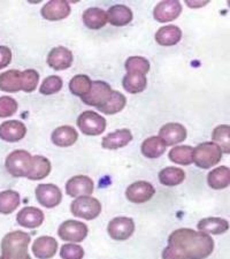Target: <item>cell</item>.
Returning a JSON list of instances; mask_svg holds the SVG:
<instances>
[{"mask_svg": "<svg viewBox=\"0 0 230 259\" xmlns=\"http://www.w3.org/2000/svg\"><path fill=\"white\" fill-rule=\"evenodd\" d=\"M32 157L26 150H15L8 154L5 161L7 172L14 178H27Z\"/></svg>", "mask_w": 230, "mask_h": 259, "instance_id": "obj_4", "label": "cell"}, {"mask_svg": "<svg viewBox=\"0 0 230 259\" xmlns=\"http://www.w3.org/2000/svg\"><path fill=\"white\" fill-rule=\"evenodd\" d=\"M41 16L48 21H60L68 18L70 6L65 0H52L41 8Z\"/></svg>", "mask_w": 230, "mask_h": 259, "instance_id": "obj_14", "label": "cell"}, {"mask_svg": "<svg viewBox=\"0 0 230 259\" xmlns=\"http://www.w3.org/2000/svg\"><path fill=\"white\" fill-rule=\"evenodd\" d=\"M27 128L23 122L16 120L5 121L0 124V139L10 143L19 142L26 136Z\"/></svg>", "mask_w": 230, "mask_h": 259, "instance_id": "obj_15", "label": "cell"}, {"mask_svg": "<svg viewBox=\"0 0 230 259\" xmlns=\"http://www.w3.org/2000/svg\"><path fill=\"white\" fill-rule=\"evenodd\" d=\"M182 12V5L177 0H167L161 2L154 7L153 16L158 22L166 23L177 19Z\"/></svg>", "mask_w": 230, "mask_h": 259, "instance_id": "obj_13", "label": "cell"}, {"mask_svg": "<svg viewBox=\"0 0 230 259\" xmlns=\"http://www.w3.org/2000/svg\"><path fill=\"white\" fill-rule=\"evenodd\" d=\"M83 22L92 30H98V29L103 28L107 23L106 12L98 7L87 8L83 13Z\"/></svg>", "mask_w": 230, "mask_h": 259, "instance_id": "obj_28", "label": "cell"}, {"mask_svg": "<svg viewBox=\"0 0 230 259\" xmlns=\"http://www.w3.org/2000/svg\"><path fill=\"white\" fill-rule=\"evenodd\" d=\"M62 85H64V82H62L60 76L51 75V76L46 77L43 83H41V85L39 88V93L45 96L57 94L62 89Z\"/></svg>", "mask_w": 230, "mask_h": 259, "instance_id": "obj_38", "label": "cell"}, {"mask_svg": "<svg viewBox=\"0 0 230 259\" xmlns=\"http://www.w3.org/2000/svg\"><path fill=\"white\" fill-rule=\"evenodd\" d=\"M154 194H156L154 187L146 181L133 182L125 190V197L129 202L135 204L146 203L153 197Z\"/></svg>", "mask_w": 230, "mask_h": 259, "instance_id": "obj_11", "label": "cell"}, {"mask_svg": "<svg viewBox=\"0 0 230 259\" xmlns=\"http://www.w3.org/2000/svg\"><path fill=\"white\" fill-rule=\"evenodd\" d=\"M0 259H2V257H0Z\"/></svg>", "mask_w": 230, "mask_h": 259, "instance_id": "obj_44", "label": "cell"}, {"mask_svg": "<svg viewBox=\"0 0 230 259\" xmlns=\"http://www.w3.org/2000/svg\"><path fill=\"white\" fill-rule=\"evenodd\" d=\"M192 153H194V148L189 145H179L170 150L168 157L175 164L190 165L192 164Z\"/></svg>", "mask_w": 230, "mask_h": 259, "instance_id": "obj_34", "label": "cell"}, {"mask_svg": "<svg viewBox=\"0 0 230 259\" xmlns=\"http://www.w3.org/2000/svg\"><path fill=\"white\" fill-rule=\"evenodd\" d=\"M159 137L164 141L166 146L178 144L187 139V129L181 123H167L161 127Z\"/></svg>", "mask_w": 230, "mask_h": 259, "instance_id": "obj_17", "label": "cell"}, {"mask_svg": "<svg viewBox=\"0 0 230 259\" xmlns=\"http://www.w3.org/2000/svg\"><path fill=\"white\" fill-rule=\"evenodd\" d=\"M221 158H222V151L214 142H205L197 145L192 153V162L203 169L211 168L219 164Z\"/></svg>", "mask_w": 230, "mask_h": 259, "instance_id": "obj_3", "label": "cell"}, {"mask_svg": "<svg viewBox=\"0 0 230 259\" xmlns=\"http://www.w3.org/2000/svg\"><path fill=\"white\" fill-rule=\"evenodd\" d=\"M230 127L228 124H220L212 133V141L214 143L220 144L221 151L224 153L230 152V139H229Z\"/></svg>", "mask_w": 230, "mask_h": 259, "instance_id": "obj_36", "label": "cell"}, {"mask_svg": "<svg viewBox=\"0 0 230 259\" xmlns=\"http://www.w3.org/2000/svg\"><path fill=\"white\" fill-rule=\"evenodd\" d=\"M184 180H186V173L177 167H166L159 173V181L166 187L178 186Z\"/></svg>", "mask_w": 230, "mask_h": 259, "instance_id": "obj_30", "label": "cell"}, {"mask_svg": "<svg viewBox=\"0 0 230 259\" xmlns=\"http://www.w3.org/2000/svg\"><path fill=\"white\" fill-rule=\"evenodd\" d=\"M70 211L77 218L84 220H94L102 213V204L97 198L84 196L78 197L70 204Z\"/></svg>", "mask_w": 230, "mask_h": 259, "instance_id": "obj_5", "label": "cell"}, {"mask_svg": "<svg viewBox=\"0 0 230 259\" xmlns=\"http://www.w3.org/2000/svg\"><path fill=\"white\" fill-rule=\"evenodd\" d=\"M214 250V241L207 234L190 228H179L168 237L162 259H205Z\"/></svg>", "mask_w": 230, "mask_h": 259, "instance_id": "obj_1", "label": "cell"}, {"mask_svg": "<svg viewBox=\"0 0 230 259\" xmlns=\"http://www.w3.org/2000/svg\"><path fill=\"white\" fill-rule=\"evenodd\" d=\"M107 22H110L114 27L127 26L132 21V12L130 8L125 5H114L110 7L106 13Z\"/></svg>", "mask_w": 230, "mask_h": 259, "instance_id": "obj_20", "label": "cell"}, {"mask_svg": "<svg viewBox=\"0 0 230 259\" xmlns=\"http://www.w3.org/2000/svg\"><path fill=\"white\" fill-rule=\"evenodd\" d=\"M125 104H127V98L122 94L119 93V91L113 90L111 97L108 98L107 102L103 106L98 107V111L108 115L116 114L123 110Z\"/></svg>", "mask_w": 230, "mask_h": 259, "instance_id": "obj_31", "label": "cell"}, {"mask_svg": "<svg viewBox=\"0 0 230 259\" xmlns=\"http://www.w3.org/2000/svg\"><path fill=\"white\" fill-rule=\"evenodd\" d=\"M132 141V134L129 129H120L114 133L108 134L103 139L102 145L104 149L116 150L128 145Z\"/></svg>", "mask_w": 230, "mask_h": 259, "instance_id": "obj_21", "label": "cell"}, {"mask_svg": "<svg viewBox=\"0 0 230 259\" xmlns=\"http://www.w3.org/2000/svg\"><path fill=\"white\" fill-rule=\"evenodd\" d=\"M12 61V51L7 47H0V69L5 68Z\"/></svg>", "mask_w": 230, "mask_h": 259, "instance_id": "obj_42", "label": "cell"}, {"mask_svg": "<svg viewBox=\"0 0 230 259\" xmlns=\"http://www.w3.org/2000/svg\"><path fill=\"white\" fill-rule=\"evenodd\" d=\"M187 5L189 6V7H191V8H197V7H204V6H206L208 3V0H196V2H191V0H187Z\"/></svg>", "mask_w": 230, "mask_h": 259, "instance_id": "obj_43", "label": "cell"}, {"mask_svg": "<svg viewBox=\"0 0 230 259\" xmlns=\"http://www.w3.org/2000/svg\"><path fill=\"white\" fill-rule=\"evenodd\" d=\"M20 195L14 190H5L0 193V213L11 214L20 205Z\"/></svg>", "mask_w": 230, "mask_h": 259, "instance_id": "obj_33", "label": "cell"}, {"mask_svg": "<svg viewBox=\"0 0 230 259\" xmlns=\"http://www.w3.org/2000/svg\"><path fill=\"white\" fill-rule=\"evenodd\" d=\"M78 139V134L75 131V128L70 126H61L54 129L52 133L51 140L52 143L61 148H67V146H72L76 143Z\"/></svg>", "mask_w": 230, "mask_h": 259, "instance_id": "obj_23", "label": "cell"}, {"mask_svg": "<svg viewBox=\"0 0 230 259\" xmlns=\"http://www.w3.org/2000/svg\"><path fill=\"white\" fill-rule=\"evenodd\" d=\"M0 90L5 93H19L22 90V72L11 69L0 74Z\"/></svg>", "mask_w": 230, "mask_h": 259, "instance_id": "obj_22", "label": "cell"}, {"mask_svg": "<svg viewBox=\"0 0 230 259\" xmlns=\"http://www.w3.org/2000/svg\"><path fill=\"white\" fill-rule=\"evenodd\" d=\"M182 38V30L177 26H169L162 27L159 29L156 33V40L158 44L162 47H173L176 45Z\"/></svg>", "mask_w": 230, "mask_h": 259, "instance_id": "obj_24", "label": "cell"}, {"mask_svg": "<svg viewBox=\"0 0 230 259\" xmlns=\"http://www.w3.org/2000/svg\"><path fill=\"white\" fill-rule=\"evenodd\" d=\"M51 162L43 156H35L32 157V161H31V167L30 170L27 175V179L29 180H41L45 179L48 175L51 172Z\"/></svg>", "mask_w": 230, "mask_h": 259, "instance_id": "obj_26", "label": "cell"}, {"mask_svg": "<svg viewBox=\"0 0 230 259\" xmlns=\"http://www.w3.org/2000/svg\"><path fill=\"white\" fill-rule=\"evenodd\" d=\"M124 67L128 74L146 75L150 70V62L143 57H131L125 61Z\"/></svg>", "mask_w": 230, "mask_h": 259, "instance_id": "obj_37", "label": "cell"}, {"mask_svg": "<svg viewBox=\"0 0 230 259\" xmlns=\"http://www.w3.org/2000/svg\"><path fill=\"white\" fill-rule=\"evenodd\" d=\"M16 221L20 226L24 228H37L44 223V213L39 208L33 206L23 207L16 215Z\"/></svg>", "mask_w": 230, "mask_h": 259, "instance_id": "obj_18", "label": "cell"}, {"mask_svg": "<svg viewBox=\"0 0 230 259\" xmlns=\"http://www.w3.org/2000/svg\"><path fill=\"white\" fill-rule=\"evenodd\" d=\"M58 242L52 236H40L32 244V252L38 259H50L56 256Z\"/></svg>", "mask_w": 230, "mask_h": 259, "instance_id": "obj_19", "label": "cell"}, {"mask_svg": "<svg viewBox=\"0 0 230 259\" xmlns=\"http://www.w3.org/2000/svg\"><path fill=\"white\" fill-rule=\"evenodd\" d=\"M166 144L159 136H152L146 139L142 144V153L149 159H157L166 151Z\"/></svg>", "mask_w": 230, "mask_h": 259, "instance_id": "obj_29", "label": "cell"}, {"mask_svg": "<svg viewBox=\"0 0 230 259\" xmlns=\"http://www.w3.org/2000/svg\"><path fill=\"white\" fill-rule=\"evenodd\" d=\"M91 83L92 81L87 75H76L69 82V90L75 96L83 97L90 91Z\"/></svg>", "mask_w": 230, "mask_h": 259, "instance_id": "obj_35", "label": "cell"}, {"mask_svg": "<svg viewBox=\"0 0 230 259\" xmlns=\"http://www.w3.org/2000/svg\"><path fill=\"white\" fill-rule=\"evenodd\" d=\"M39 81V74L35 69H26L22 72V91L32 93L36 90Z\"/></svg>", "mask_w": 230, "mask_h": 259, "instance_id": "obj_39", "label": "cell"}, {"mask_svg": "<svg viewBox=\"0 0 230 259\" xmlns=\"http://www.w3.org/2000/svg\"><path fill=\"white\" fill-rule=\"evenodd\" d=\"M94 181L85 175H77L69 179L66 183V193L70 197H84L94 193Z\"/></svg>", "mask_w": 230, "mask_h": 259, "instance_id": "obj_12", "label": "cell"}, {"mask_svg": "<svg viewBox=\"0 0 230 259\" xmlns=\"http://www.w3.org/2000/svg\"><path fill=\"white\" fill-rule=\"evenodd\" d=\"M207 183L212 189H224L230 185V169L227 166L214 168L207 175Z\"/></svg>", "mask_w": 230, "mask_h": 259, "instance_id": "obj_27", "label": "cell"}, {"mask_svg": "<svg viewBox=\"0 0 230 259\" xmlns=\"http://www.w3.org/2000/svg\"><path fill=\"white\" fill-rule=\"evenodd\" d=\"M19 105L18 102L10 96L0 97V118H8L16 113Z\"/></svg>", "mask_w": 230, "mask_h": 259, "instance_id": "obj_40", "label": "cell"}, {"mask_svg": "<svg viewBox=\"0 0 230 259\" xmlns=\"http://www.w3.org/2000/svg\"><path fill=\"white\" fill-rule=\"evenodd\" d=\"M77 126L85 135L98 136L105 132L106 120L94 111H85L77 118Z\"/></svg>", "mask_w": 230, "mask_h": 259, "instance_id": "obj_6", "label": "cell"}, {"mask_svg": "<svg viewBox=\"0 0 230 259\" xmlns=\"http://www.w3.org/2000/svg\"><path fill=\"white\" fill-rule=\"evenodd\" d=\"M30 242V235L22 231L6 234L2 241V259H31L28 252Z\"/></svg>", "mask_w": 230, "mask_h": 259, "instance_id": "obj_2", "label": "cell"}, {"mask_svg": "<svg viewBox=\"0 0 230 259\" xmlns=\"http://www.w3.org/2000/svg\"><path fill=\"white\" fill-rule=\"evenodd\" d=\"M135 232V223L128 217H118L108 223L107 233L115 241H125Z\"/></svg>", "mask_w": 230, "mask_h": 259, "instance_id": "obj_9", "label": "cell"}, {"mask_svg": "<svg viewBox=\"0 0 230 259\" xmlns=\"http://www.w3.org/2000/svg\"><path fill=\"white\" fill-rule=\"evenodd\" d=\"M122 85L129 94L143 93L148 85V78L141 74H127L123 77Z\"/></svg>", "mask_w": 230, "mask_h": 259, "instance_id": "obj_32", "label": "cell"}, {"mask_svg": "<svg viewBox=\"0 0 230 259\" xmlns=\"http://www.w3.org/2000/svg\"><path fill=\"white\" fill-rule=\"evenodd\" d=\"M197 228L199 232L207 234H213V235H220L224 234L229 229V223L222 218H204L198 223Z\"/></svg>", "mask_w": 230, "mask_h": 259, "instance_id": "obj_25", "label": "cell"}, {"mask_svg": "<svg viewBox=\"0 0 230 259\" xmlns=\"http://www.w3.org/2000/svg\"><path fill=\"white\" fill-rule=\"evenodd\" d=\"M36 198L41 206L53 208L59 205L62 200V193L59 187L52 183L39 185L36 188Z\"/></svg>", "mask_w": 230, "mask_h": 259, "instance_id": "obj_10", "label": "cell"}, {"mask_svg": "<svg viewBox=\"0 0 230 259\" xmlns=\"http://www.w3.org/2000/svg\"><path fill=\"white\" fill-rule=\"evenodd\" d=\"M60 256L62 259H83V257H84V250L78 244H64L61 246Z\"/></svg>", "mask_w": 230, "mask_h": 259, "instance_id": "obj_41", "label": "cell"}, {"mask_svg": "<svg viewBox=\"0 0 230 259\" xmlns=\"http://www.w3.org/2000/svg\"><path fill=\"white\" fill-rule=\"evenodd\" d=\"M87 233H89V229L86 225L76 220H67L62 223L58 229V235L61 240L74 242V243L82 242L87 236Z\"/></svg>", "mask_w": 230, "mask_h": 259, "instance_id": "obj_7", "label": "cell"}, {"mask_svg": "<svg viewBox=\"0 0 230 259\" xmlns=\"http://www.w3.org/2000/svg\"><path fill=\"white\" fill-rule=\"evenodd\" d=\"M112 88L108 83L104 81H94L91 83V89L85 96L81 97L82 102L86 105L100 107L105 104L111 97Z\"/></svg>", "mask_w": 230, "mask_h": 259, "instance_id": "obj_8", "label": "cell"}, {"mask_svg": "<svg viewBox=\"0 0 230 259\" xmlns=\"http://www.w3.org/2000/svg\"><path fill=\"white\" fill-rule=\"evenodd\" d=\"M73 52L64 47L52 49L48 56V65L56 70H65L73 64Z\"/></svg>", "mask_w": 230, "mask_h": 259, "instance_id": "obj_16", "label": "cell"}]
</instances>
